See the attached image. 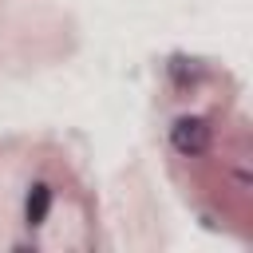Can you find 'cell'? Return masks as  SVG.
Listing matches in <instances>:
<instances>
[{
	"instance_id": "1",
	"label": "cell",
	"mask_w": 253,
	"mask_h": 253,
	"mask_svg": "<svg viewBox=\"0 0 253 253\" xmlns=\"http://www.w3.org/2000/svg\"><path fill=\"white\" fill-rule=\"evenodd\" d=\"M170 142H174L178 154H202V150L210 146V126H206L202 119H190V115H186V119L174 123Z\"/></svg>"
},
{
	"instance_id": "2",
	"label": "cell",
	"mask_w": 253,
	"mask_h": 253,
	"mask_svg": "<svg viewBox=\"0 0 253 253\" xmlns=\"http://www.w3.org/2000/svg\"><path fill=\"white\" fill-rule=\"evenodd\" d=\"M47 206H51V190L43 182L32 186V194H28V225H40L47 217Z\"/></svg>"
}]
</instances>
